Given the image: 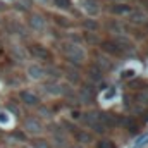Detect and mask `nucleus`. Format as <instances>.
Returning <instances> with one entry per match:
<instances>
[{
  "label": "nucleus",
  "instance_id": "obj_7",
  "mask_svg": "<svg viewBox=\"0 0 148 148\" xmlns=\"http://www.w3.org/2000/svg\"><path fill=\"white\" fill-rule=\"evenodd\" d=\"M19 98H21V102H23L26 107H29V109L40 107V97H38L36 93H33L31 90H23V91L19 93Z\"/></svg>",
  "mask_w": 148,
  "mask_h": 148
},
{
  "label": "nucleus",
  "instance_id": "obj_20",
  "mask_svg": "<svg viewBox=\"0 0 148 148\" xmlns=\"http://www.w3.org/2000/svg\"><path fill=\"white\" fill-rule=\"evenodd\" d=\"M67 148H81V147H79V145H69Z\"/></svg>",
  "mask_w": 148,
  "mask_h": 148
},
{
  "label": "nucleus",
  "instance_id": "obj_5",
  "mask_svg": "<svg viewBox=\"0 0 148 148\" xmlns=\"http://www.w3.org/2000/svg\"><path fill=\"white\" fill-rule=\"evenodd\" d=\"M26 76L29 81L33 83H40L45 79V67L38 62H28L26 64Z\"/></svg>",
  "mask_w": 148,
  "mask_h": 148
},
{
  "label": "nucleus",
  "instance_id": "obj_12",
  "mask_svg": "<svg viewBox=\"0 0 148 148\" xmlns=\"http://www.w3.org/2000/svg\"><path fill=\"white\" fill-rule=\"evenodd\" d=\"M31 148H52V143L47 140V138H43V136H36V138H33L31 140Z\"/></svg>",
  "mask_w": 148,
  "mask_h": 148
},
{
  "label": "nucleus",
  "instance_id": "obj_23",
  "mask_svg": "<svg viewBox=\"0 0 148 148\" xmlns=\"http://www.w3.org/2000/svg\"><path fill=\"white\" fill-rule=\"evenodd\" d=\"M0 26H2V17H0Z\"/></svg>",
  "mask_w": 148,
  "mask_h": 148
},
{
  "label": "nucleus",
  "instance_id": "obj_13",
  "mask_svg": "<svg viewBox=\"0 0 148 148\" xmlns=\"http://www.w3.org/2000/svg\"><path fill=\"white\" fill-rule=\"evenodd\" d=\"M31 53H33V57H35V59H45V57L48 55L47 48H45V47H41V45H33Z\"/></svg>",
  "mask_w": 148,
  "mask_h": 148
},
{
  "label": "nucleus",
  "instance_id": "obj_21",
  "mask_svg": "<svg viewBox=\"0 0 148 148\" xmlns=\"http://www.w3.org/2000/svg\"><path fill=\"white\" fill-rule=\"evenodd\" d=\"M19 148H31V147H29V145H21Z\"/></svg>",
  "mask_w": 148,
  "mask_h": 148
},
{
  "label": "nucleus",
  "instance_id": "obj_2",
  "mask_svg": "<svg viewBox=\"0 0 148 148\" xmlns=\"http://www.w3.org/2000/svg\"><path fill=\"white\" fill-rule=\"evenodd\" d=\"M23 131H24L26 134L36 138V136H41V134H43L45 127H43V122L38 119L36 115H29V117H26L24 122H23Z\"/></svg>",
  "mask_w": 148,
  "mask_h": 148
},
{
  "label": "nucleus",
  "instance_id": "obj_17",
  "mask_svg": "<svg viewBox=\"0 0 148 148\" xmlns=\"http://www.w3.org/2000/svg\"><path fill=\"white\" fill-rule=\"evenodd\" d=\"M97 148H115V147H114V143L109 141V140H102V141H98Z\"/></svg>",
  "mask_w": 148,
  "mask_h": 148
},
{
  "label": "nucleus",
  "instance_id": "obj_9",
  "mask_svg": "<svg viewBox=\"0 0 148 148\" xmlns=\"http://www.w3.org/2000/svg\"><path fill=\"white\" fill-rule=\"evenodd\" d=\"M131 5L129 3H126V2H115V3H112L110 7V14H115V16H127L129 12H131Z\"/></svg>",
  "mask_w": 148,
  "mask_h": 148
},
{
  "label": "nucleus",
  "instance_id": "obj_3",
  "mask_svg": "<svg viewBox=\"0 0 148 148\" xmlns=\"http://www.w3.org/2000/svg\"><path fill=\"white\" fill-rule=\"evenodd\" d=\"M52 147H60V148H67L69 147V134L66 133V129L62 126H57L53 129H50V140Z\"/></svg>",
  "mask_w": 148,
  "mask_h": 148
},
{
  "label": "nucleus",
  "instance_id": "obj_10",
  "mask_svg": "<svg viewBox=\"0 0 148 148\" xmlns=\"http://www.w3.org/2000/svg\"><path fill=\"white\" fill-rule=\"evenodd\" d=\"M126 17L131 23H138V24H145V21H147V14L143 10H138V9H131V12Z\"/></svg>",
  "mask_w": 148,
  "mask_h": 148
},
{
  "label": "nucleus",
  "instance_id": "obj_15",
  "mask_svg": "<svg viewBox=\"0 0 148 148\" xmlns=\"http://www.w3.org/2000/svg\"><path fill=\"white\" fill-rule=\"evenodd\" d=\"M83 26L88 29V33H95V31L98 29V23H97L93 17H86V19L83 21Z\"/></svg>",
  "mask_w": 148,
  "mask_h": 148
},
{
  "label": "nucleus",
  "instance_id": "obj_11",
  "mask_svg": "<svg viewBox=\"0 0 148 148\" xmlns=\"http://www.w3.org/2000/svg\"><path fill=\"white\" fill-rule=\"evenodd\" d=\"M102 77H103V71H102L98 66H93V67L88 71V79H90V81H93V83L102 81Z\"/></svg>",
  "mask_w": 148,
  "mask_h": 148
},
{
  "label": "nucleus",
  "instance_id": "obj_16",
  "mask_svg": "<svg viewBox=\"0 0 148 148\" xmlns=\"http://www.w3.org/2000/svg\"><path fill=\"white\" fill-rule=\"evenodd\" d=\"M52 3H59V9H69L71 7V0H52Z\"/></svg>",
  "mask_w": 148,
  "mask_h": 148
},
{
  "label": "nucleus",
  "instance_id": "obj_6",
  "mask_svg": "<svg viewBox=\"0 0 148 148\" xmlns=\"http://www.w3.org/2000/svg\"><path fill=\"white\" fill-rule=\"evenodd\" d=\"M77 5H79V9L88 16V17H97L98 14H100V5H98V2L97 0H77Z\"/></svg>",
  "mask_w": 148,
  "mask_h": 148
},
{
  "label": "nucleus",
  "instance_id": "obj_1",
  "mask_svg": "<svg viewBox=\"0 0 148 148\" xmlns=\"http://www.w3.org/2000/svg\"><path fill=\"white\" fill-rule=\"evenodd\" d=\"M64 57L76 66H81L86 62V50L83 48L81 43H74V41H64L62 47H60Z\"/></svg>",
  "mask_w": 148,
  "mask_h": 148
},
{
  "label": "nucleus",
  "instance_id": "obj_18",
  "mask_svg": "<svg viewBox=\"0 0 148 148\" xmlns=\"http://www.w3.org/2000/svg\"><path fill=\"white\" fill-rule=\"evenodd\" d=\"M31 2H35V3H38V5H43V7H50V5H53L52 0H31Z\"/></svg>",
  "mask_w": 148,
  "mask_h": 148
},
{
  "label": "nucleus",
  "instance_id": "obj_8",
  "mask_svg": "<svg viewBox=\"0 0 148 148\" xmlns=\"http://www.w3.org/2000/svg\"><path fill=\"white\" fill-rule=\"evenodd\" d=\"M64 76H66V79H67V84H69V86H77V84H79V83H81V74H79V71H77V69H74L73 66H71V67H67V69H66V71H64Z\"/></svg>",
  "mask_w": 148,
  "mask_h": 148
},
{
  "label": "nucleus",
  "instance_id": "obj_4",
  "mask_svg": "<svg viewBox=\"0 0 148 148\" xmlns=\"http://www.w3.org/2000/svg\"><path fill=\"white\" fill-rule=\"evenodd\" d=\"M28 26H29V29L35 31V33H43V31L47 29V26H48V21H47V17L41 16L40 12H31L29 17H28Z\"/></svg>",
  "mask_w": 148,
  "mask_h": 148
},
{
  "label": "nucleus",
  "instance_id": "obj_19",
  "mask_svg": "<svg viewBox=\"0 0 148 148\" xmlns=\"http://www.w3.org/2000/svg\"><path fill=\"white\" fill-rule=\"evenodd\" d=\"M0 2H3V3H14L16 0H0Z\"/></svg>",
  "mask_w": 148,
  "mask_h": 148
},
{
  "label": "nucleus",
  "instance_id": "obj_22",
  "mask_svg": "<svg viewBox=\"0 0 148 148\" xmlns=\"http://www.w3.org/2000/svg\"><path fill=\"white\" fill-rule=\"evenodd\" d=\"M145 28H147V31H148V19L145 21Z\"/></svg>",
  "mask_w": 148,
  "mask_h": 148
},
{
  "label": "nucleus",
  "instance_id": "obj_14",
  "mask_svg": "<svg viewBox=\"0 0 148 148\" xmlns=\"http://www.w3.org/2000/svg\"><path fill=\"white\" fill-rule=\"evenodd\" d=\"M0 126H12V114L9 110H0Z\"/></svg>",
  "mask_w": 148,
  "mask_h": 148
}]
</instances>
